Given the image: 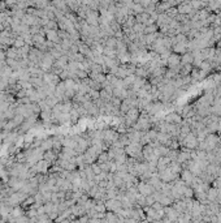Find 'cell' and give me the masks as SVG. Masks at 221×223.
Segmentation results:
<instances>
[{
	"mask_svg": "<svg viewBox=\"0 0 221 223\" xmlns=\"http://www.w3.org/2000/svg\"><path fill=\"white\" fill-rule=\"evenodd\" d=\"M181 176H182V181L185 183H192L194 180V173H192L190 170H187V168H182L181 171Z\"/></svg>",
	"mask_w": 221,
	"mask_h": 223,
	"instance_id": "2",
	"label": "cell"
},
{
	"mask_svg": "<svg viewBox=\"0 0 221 223\" xmlns=\"http://www.w3.org/2000/svg\"><path fill=\"white\" fill-rule=\"evenodd\" d=\"M126 113H128V115H126V124H128V125H130V124H134V121L139 119L138 110H135V108H131V110L128 111Z\"/></svg>",
	"mask_w": 221,
	"mask_h": 223,
	"instance_id": "1",
	"label": "cell"
},
{
	"mask_svg": "<svg viewBox=\"0 0 221 223\" xmlns=\"http://www.w3.org/2000/svg\"><path fill=\"white\" fill-rule=\"evenodd\" d=\"M180 64H181V58H180V55H177V54L169 55V58H168V65H169L170 68L180 67Z\"/></svg>",
	"mask_w": 221,
	"mask_h": 223,
	"instance_id": "3",
	"label": "cell"
}]
</instances>
